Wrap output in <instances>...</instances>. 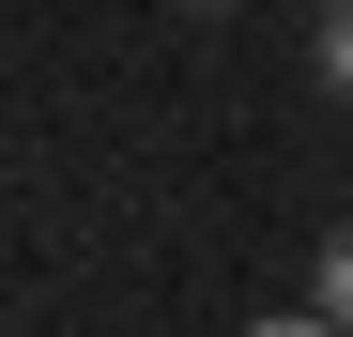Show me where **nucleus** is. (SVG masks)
<instances>
[{"label": "nucleus", "instance_id": "f257e3e1", "mask_svg": "<svg viewBox=\"0 0 353 337\" xmlns=\"http://www.w3.org/2000/svg\"><path fill=\"white\" fill-rule=\"evenodd\" d=\"M307 77H323V92H353V0H323V31H307Z\"/></svg>", "mask_w": 353, "mask_h": 337}, {"label": "nucleus", "instance_id": "f03ea898", "mask_svg": "<svg viewBox=\"0 0 353 337\" xmlns=\"http://www.w3.org/2000/svg\"><path fill=\"white\" fill-rule=\"evenodd\" d=\"M307 307H323V322H353V230H323V261H307Z\"/></svg>", "mask_w": 353, "mask_h": 337}, {"label": "nucleus", "instance_id": "7ed1b4c3", "mask_svg": "<svg viewBox=\"0 0 353 337\" xmlns=\"http://www.w3.org/2000/svg\"><path fill=\"white\" fill-rule=\"evenodd\" d=\"M246 337H353V322H323V307H276V322H246Z\"/></svg>", "mask_w": 353, "mask_h": 337}, {"label": "nucleus", "instance_id": "20e7f679", "mask_svg": "<svg viewBox=\"0 0 353 337\" xmlns=\"http://www.w3.org/2000/svg\"><path fill=\"white\" fill-rule=\"evenodd\" d=\"M185 16H230V0H185Z\"/></svg>", "mask_w": 353, "mask_h": 337}]
</instances>
